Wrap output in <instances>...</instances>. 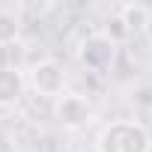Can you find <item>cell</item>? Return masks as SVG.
Here are the masks:
<instances>
[{
  "instance_id": "1",
  "label": "cell",
  "mask_w": 152,
  "mask_h": 152,
  "mask_svg": "<svg viewBox=\"0 0 152 152\" xmlns=\"http://www.w3.org/2000/svg\"><path fill=\"white\" fill-rule=\"evenodd\" d=\"M99 152H149V134L137 122H113L102 131Z\"/></svg>"
},
{
  "instance_id": "2",
  "label": "cell",
  "mask_w": 152,
  "mask_h": 152,
  "mask_svg": "<svg viewBox=\"0 0 152 152\" xmlns=\"http://www.w3.org/2000/svg\"><path fill=\"white\" fill-rule=\"evenodd\" d=\"M81 63L90 72L104 75L110 69V63H113V39H107V36H90V39H84V45H81Z\"/></svg>"
},
{
  "instance_id": "3",
  "label": "cell",
  "mask_w": 152,
  "mask_h": 152,
  "mask_svg": "<svg viewBox=\"0 0 152 152\" xmlns=\"http://www.w3.org/2000/svg\"><path fill=\"white\" fill-rule=\"evenodd\" d=\"M93 116V107L81 99V96H60L57 102V119L69 128H78Z\"/></svg>"
},
{
  "instance_id": "4",
  "label": "cell",
  "mask_w": 152,
  "mask_h": 152,
  "mask_svg": "<svg viewBox=\"0 0 152 152\" xmlns=\"http://www.w3.org/2000/svg\"><path fill=\"white\" fill-rule=\"evenodd\" d=\"M33 87L42 96H60L63 93V69L54 60H45L33 69Z\"/></svg>"
},
{
  "instance_id": "5",
  "label": "cell",
  "mask_w": 152,
  "mask_h": 152,
  "mask_svg": "<svg viewBox=\"0 0 152 152\" xmlns=\"http://www.w3.org/2000/svg\"><path fill=\"white\" fill-rule=\"evenodd\" d=\"M24 93L21 75L12 69H0V104H15Z\"/></svg>"
},
{
  "instance_id": "6",
  "label": "cell",
  "mask_w": 152,
  "mask_h": 152,
  "mask_svg": "<svg viewBox=\"0 0 152 152\" xmlns=\"http://www.w3.org/2000/svg\"><path fill=\"white\" fill-rule=\"evenodd\" d=\"M15 36H18V18L0 15V42H12Z\"/></svg>"
}]
</instances>
